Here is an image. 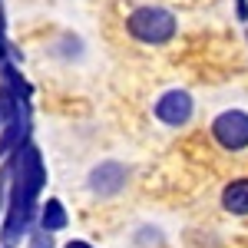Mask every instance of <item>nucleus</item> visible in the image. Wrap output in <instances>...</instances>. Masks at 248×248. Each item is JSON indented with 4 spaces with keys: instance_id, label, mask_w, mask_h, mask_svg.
I'll return each instance as SVG.
<instances>
[{
    "instance_id": "nucleus-10",
    "label": "nucleus",
    "mask_w": 248,
    "mask_h": 248,
    "mask_svg": "<svg viewBox=\"0 0 248 248\" xmlns=\"http://www.w3.org/2000/svg\"><path fill=\"white\" fill-rule=\"evenodd\" d=\"M14 40H10V30H7V7H3V0H0V66H7V63H14Z\"/></svg>"
},
{
    "instance_id": "nucleus-6",
    "label": "nucleus",
    "mask_w": 248,
    "mask_h": 248,
    "mask_svg": "<svg viewBox=\"0 0 248 248\" xmlns=\"http://www.w3.org/2000/svg\"><path fill=\"white\" fill-rule=\"evenodd\" d=\"M33 139V113H20L0 129V162H7L20 146H27Z\"/></svg>"
},
{
    "instance_id": "nucleus-1",
    "label": "nucleus",
    "mask_w": 248,
    "mask_h": 248,
    "mask_svg": "<svg viewBox=\"0 0 248 248\" xmlns=\"http://www.w3.org/2000/svg\"><path fill=\"white\" fill-rule=\"evenodd\" d=\"M179 14L166 3H136L123 17V33L133 40L136 46L162 50L179 37Z\"/></svg>"
},
{
    "instance_id": "nucleus-16",
    "label": "nucleus",
    "mask_w": 248,
    "mask_h": 248,
    "mask_svg": "<svg viewBox=\"0 0 248 248\" xmlns=\"http://www.w3.org/2000/svg\"><path fill=\"white\" fill-rule=\"evenodd\" d=\"M0 248H3V245H0Z\"/></svg>"
},
{
    "instance_id": "nucleus-3",
    "label": "nucleus",
    "mask_w": 248,
    "mask_h": 248,
    "mask_svg": "<svg viewBox=\"0 0 248 248\" xmlns=\"http://www.w3.org/2000/svg\"><path fill=\"white\" fill-rule=\"evenodd\" d=\"M209 139L215 149L229 155L248 153V109H242V106L218 109L209 123Z\"/></svg>"
},
{
    "instance_id": "nucleus-4",
    "label": "nucleus",
    "mask_w": 248,
    "mask_h": 248,
    "mask_svg": "<svg viewBox=\"0 0 248 248\" xmlns=\"http://www.w3.org/2000/svg\"><path fill=\"white\" fill-rule=\"evenodd\" d=\"M149 113L166 129H186V126H192V119H195V96L186 86H166L153 99Z\"/></svg>"
},
{
    "instance_id": "nucleus-8",
    "label": "nucleus",
    "mask_w": 248,
    "mask_h": 248,
    "mask_svg": "<svg viewBox=\"0 0 248 248\" xmlns=\"http://www.w3.org/2000/svg\"><path fill=\"white\" fill-rule=\"evenodd\" d=\"M37 225L50 235H60V232L70 229V209L60 195H46L40 202V212H37Z\"/></svg>"
},
{
    "instance_id": "nucleus-11",
    "label": "nucleus",
    "mask_w": 248,
    "mask_h": 248,
    "mask_svg": "<svg viewBox=\"0 0 248 248\" xmlns=\"http://www.w3.org/2000/svg\"><path fill=\"white\" fill-rule=\"evenodd\" d=\"M23 248H60V245H57V235H50V232H43L37 225V229L27 235V245Z\"/></svg>"
},
{
    "instance_id": "nucleus-7",
    "label": "nucleus",
    "mask_w": 248,
    "mask_h": 248,
    "mask_svg": "<svg viewBox=\"0 0 248 248\" xmlns=\"http://www.w3.org/2000/svg\"><path fill=\"white\" fill-rule=\"evenodd\" d=\"M218 205L232 218H248V175L229 179L218 192Z\"/></svg>"
},
{
    "instance_id": "nucleus-14",
    "label": "nucleus",
    "mask_w": 248,
    "mask_h": 248,
    "mask_svg": "<svg viewBox=\"0 0 248 248\" xmlns=\"http://www.w3.org/2000/svg\"><path fill=\"white\" fill-rule=\"evenodd\" d=\"M60 248H96L93 242H86V238H66Z\"/></svg>"
},
{
    "instance_id": "nucleus-13",
    "label": "nucleus",
    "mask_w": 248,
    "mask_h": 248,
    "mask_svg": "<svg viewBox=\"0 0 248 248\" xmlns=\"http://www.w3.org/2000/svg\"><path fill=\"white\" fill-rule=\"evenodd\" d=\"M232 3H235V20L248 23V0H232Z\"/></svg>"
},
{
    "instance_id": "nucleus-9",
    "label": "nucleus",
    "mask_w": 248,
    "mask_h": 248,
    "mask_svg": "<svg viewBox=\"0 0 248 248\" xmlns=\"http://www.w3.org/2000/svg\"><path fill=\"white\" fill-rule=\"evenodd\" d=\"M129 245L133 248H166V235L162 229H155V225H136L133 235H129Z\"/></svg>"
},
{
    "instance_id": "nucleus-15",
    "label": "nucleus",
    "mask_w": 248,
    "mask_h": 248,
    "mask_svg": "<svg viewBox=\"0 0 248 248\" xmlns=\"http://www.w3.org/2000/svg\"><path fill=\"white\" fill-rule=\"evenodd\" d=\"M245 40H248V33H245Z\"/></svg>"
},
{
    "instance_id": "nucleus-5",
    "label": "nucleus",
    "mask_w": 248,
    "mask_h": 248,
    "mask_svg": "<svg viewBox=\"0 0 248 248\" xmlns=\"http://www.w3.org/2000/svg\"><path fill=\"white\" fill-rule=\"evenodd\" d=\"M86 53H90V46H86L83 33H77V30H60L46 43V57L60 66H79L86 60Z\"/></svg>"
},
{
    "instance_id": "nucleus-2",
    "label": "nucleus",
    "mask_w": 248,
    "mask_h": 248,
    "mask_svg": "<svg viewBox=\"0 0 248 248\" xmlns=\"http://www.w3.org/2000/svg\"><path fill=\"white\" fill-rule=\"evenodd\" d=\"M129 182H133V166L123 162V159H99L83 175V189L90 192V199H96V202L119 199L129 189Z\"/></svg>"
},
{
    "instance_id": "nucleus-12",
    "label": "nucleus",
    "mask_w": 248,
    "mask_h": 248,
    "mask_svg": "<svg viewBox=\"0 0 248 248\" xmlns=\"http://www.w3.org/2000/svg\"><path fill=\"white\" fill-rule=\"evenodd\" d=\"M7 189H10V179H7V169L0 166V218H3V209H7Z\"/></svg>"
}]
</instances>
